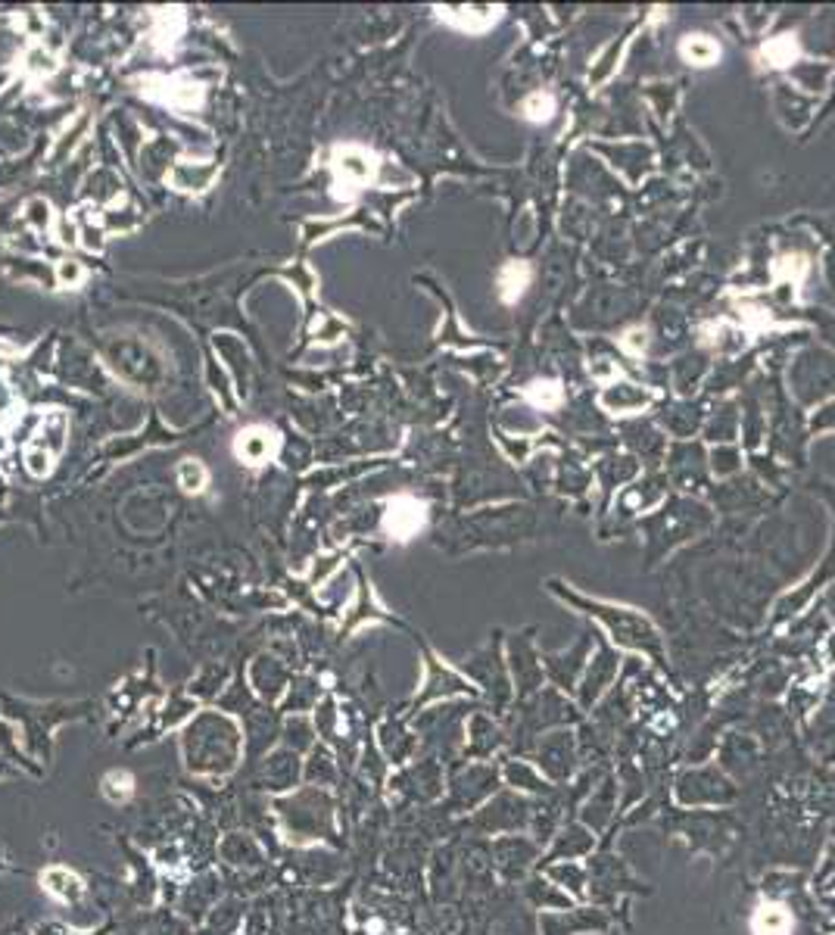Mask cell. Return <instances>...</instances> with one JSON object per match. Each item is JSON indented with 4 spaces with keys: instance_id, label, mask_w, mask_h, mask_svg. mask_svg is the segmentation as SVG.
Wrapping results in <instances>:
<instances>
[{
    "instance_id": "cell-3",
    "label": "cell",
    "mask_w": 835,
    "mask_h": 935,
    "mask_svg": "<svg viewBox=\"0 0 835 935\" xmlns=\"http://www.w3.org/2000/svg\"><path fill=\"white\" fill-rule=\"evenodd\" d=\"M427 521V505L418 503L415 496H393L390 503H386V512H384V533L390 540H399V543H405V540H412L415 533L424 527Z\"/></svg>"
},
{
    "instance_id": "cell-13",
    "label": "cell",
    "mask_w": 835,
    "mask_h": 935,
    "mask_svg": "<svg viewBox=\"0 0 835 935\" xmlns=\"http://www.w3.org/2000/svg\"><path fill=\"white\" fill-rule=\"evenodd\" d=\"M807 268H811V266H807L804 256H779V259H776V268H773V275L783 277L785 272H789V277L795 275V281H801V277L807 275Z\"/></svg>"
},
{
    "instance_id": "cell-9",
    "label": "cell",
    "mask_w": 835,
    "mask_h": 935,
    "mask_svg": "<svg viewBox=\"0 0 835 935\" xmlns=\"http://www.w3.org/2000/svg\"><path fill=\"white\" fill-rule=\"evenodd\" d=\"M798 53H801V47H798L795 35H776L760 47V59H764V66H770V69H789V66L798 59Z\"/></svg>"
},
{
    "instance_id": "cell-2",
    "label": "cell",
    "mask_w": 835,
    "mask_h": 935,
    "mask_svg": "<svg viewBox=\"0 0 835 935\" xmlns=\"http://www.w3.org/2000/svg\"><path fill=\"white\" fill-rule=\"evenodd\" d=\"M138 85H141V94H144V97H150V100H156V104L181 113V116H187V113H194L203 106V85H196V81H190V78L144 76Z\"/></svg>"
},
{
    "instance_id": "cell-7",
    "label": "cell",
    "mask_w": 835,
    "mask_h": 935,
    "mask_svg": "<svg viewBox=\"0 0 835 935\" xmlns=\"http://www.w3.org/2000/svg\"><path fill=\"white\" fill-rule=\"evenodd\" d=\"M531 281H533V268L527 266V262H518V259L505 262L499 272V300L505 303V306H514V303L527 294Z\"/></svg>"
},
{
    "instance_id": "cell-5",
    "label": "cell",
    "mask_w": 835,
    "mask_h": 935,
    "mask_svg": "<svg viewBox=\"0 0 835 935\" xmlns=\"http://www.w3.org/2000/svg\"><path fill=\"white\" fill-rule=\"evenodd\" d=\"M440 19L465 35H486L502 19V6H437Z\"/></svg>"
},
{
    "instance_id": "cell-1",
    "label": "cell",
    "mask_w": 835,
    "mask_h": 935,
    "mask_svg": "<svg viewBox=\"0 0 835 935\" xmlns=\"http://www.w3.org/2000/svg\"><path fill=\"white\" fill-rule=\"evenodd\" d=\"M331 168H334V194L349 200L375 178L377 159L375 153L359 144H337L334 153H331Z\"/></svg>"
},
{
    "instance_id": "cell-12",
    "label": "cell",
    "mask_w": 835,
    "mask_h": 935,
    "mask_svg": "<svg viewBox=\"0 0 835 935\" xmlns=\"http://www.w3.org/2000/svg\"><path fill=\"white\" fill-rule=\"evenodd\" d=\"M178 480L187 493H200L203 486H206L209 474H206V468L196 462V458H187V462H181V468H178Z\"/></svg>"
},
{
    "instance_id": "cell-11",
    "label": "cell",
    "mask_w": 835,
    "mask_h": 935,
    "mask_svg": "<svg viewBox=\"0 0 835 935\" xmlns=\"http://www.w3.org/2000/svg\"><path fill=\"white\" fill-rule=\"evenodd\" d=\"M555 110H558V100H555V94H549V91H533L531 97L521 104V116H524L527 122H533V125L549 122L555 116Z\"/></svg>"
},
{
    "instance_id": "cell-14",
    "label": "cell",
    "mask_w": 835,
    "mask_h": 935,
    "mask_svg": "<svg viewBox=\"0 0 835 935\" xmlns=\"http://www.w3.org/2000/svg\"><path fill=\"white\" fill-rule=\"evenodd\" d=\"M106 795L113 798V802H125L128 795H132V776L128 774H110L104 783Z\"/></svg>"
},
{
    "instance_id": "cell-10",
    "label": "cell",
    "mask_w": 835,
    "mask_h": 935,
    "mask_svg": "<svg viewBox=\"0 0 835 935\" xmlns=\"http://www.w3.org/2000/svg\"><path fill=\"white\" fill-rule=\"evenodd\" d=\"M524 396L531 399L536 409H542V412H552V409H558V405L565 403V390H561V384L558 381H549V377H546V381H542V377H536V381L527 384Z\"/></svg>"
},
{
    "instance_id": "cell-8",
    "label": "cell",
    "mask_w": 835,
    "mask_h": 935,
    "mask_svg": "<svg viewBox=\"0 0 835 935\" xmlns=\"http://www.w3.org/2000/svg\"><path fill=\"white\" fill-rule=\"evenodd\" d=\"M751 932L755 935H792V913L783 904H760L751 913Z\"/></svg>"
},
{
    "instance_id": "cell-4",
    "label": "cell",
    "mask_w": 835,
    "mask_h": 935,
    "mask_svg": "<svg viewBox=\"0 0 835 935\" xmlns=\"http://www.w3.org/2000/svg\"><path fill=\"white\" fill-rule=\"evenodd\" d=\"M277 449H281V437H277L271 428H262V424H253V428L241 431L234 437V452L241 462L259 468L271 462V458L277 456Z\"/></svg>"
},
{
    "instance_id": "cell-6",
    "label": "cell",
    "mask_w": 835,
    "mask_h": 935,
    "mask_svg": "<svg viewBox=\"0 0 835 935\" xmlns=\"http://www.w3.org/2000/svg\"><path fill=\"white\" fill-rule=\"evenodd\" d=\"M676 53L685 66H695V69H711V66L721 63L723 57V47L717 38L704 35V32H689V35L680 38L676 44Z\"/></svg>"
},
{
    "instance_id": "cell-15",
    "label": "cell",
    "mask_w": 835,
    "mask_h": 935,
    "mask_svg": "<svg viewBox=\"0 0 835 935\" xmlns=\"http://www.w3.org/2000/svg\"><path fill=\"white\" fill-rule=\"evenodd\" d=\"M646 343H649V331L646 328H633L627 331V334L621 337V347L630 352V356H642L646 352Z\"/></svg>"
}]
</instances>
